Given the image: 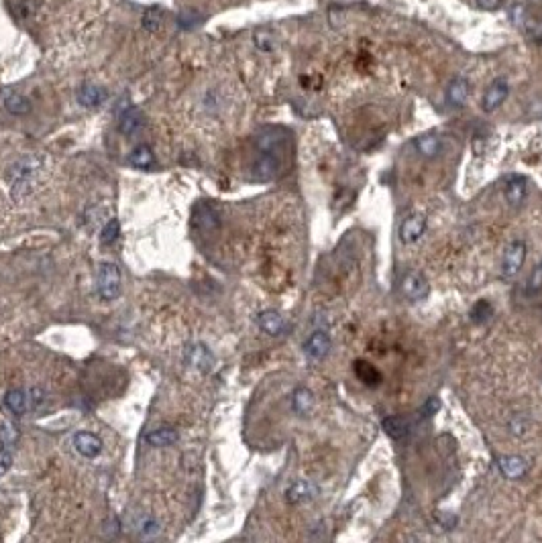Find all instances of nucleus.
Here are the masks:
<instances>
[{"label": "nucleus", "instance_id": "obj_14", "mask_svg": "<svg viewBox=\"0 0 542 543\" xmlns=\"http://www.w3.org/2000/svg\"><path fill=\"white\" fill-rule=\"evenodd\" d=\"M74 448L78 454H82L84 458H96L102 452V440L90 432H80L74 435Z\"/></svg>", "mask_w": 542, "mask_h": 543}, {"label": "nucleus", "instance_id": "obj_4", "mask_svg": "<svg viewBox=\"0 0 542 543\" xmlns=\"http://www.w3.org/2000/svg\"><path fill=\"white\" fill-rule=\"evenodd\" d=\"M424 232H426V216L422 212H414V214L403 218L402 226H400V240L403 245H414L422 238Z\"/></svg>", "mask_w": 542, "mask_h": 543}, {"label": "nucleus", "instance_id": "obj_6", "mask_svg": "<svg viewBox=\"0 0 542 543\" xmlns=\"http://www.w3.org/2000/svg\"><path fill=\"white\" fill-rule=\"evenodd\" d=\"M331 346H333L331 336H328L324 330H316V332H312V334L308 336L306 342H304V352H306L308 358H312V360H322V358L328 356Z\"/></svg>", "mask_w": 542, "mask_h": 543}, {"label": "nucleus", "instance_id": "obj_20", "mask_svg": "<svg viewBox=\"0 0 542 543\" xmlns=\"http://www.w3.org/2000/svg\"><path fill=\"white\" fill-rule=\"evenodd\" d=\"M292 409L302 417L310 415L314 409V393L306 387H298L292 393Z\"/></svg>", "mask_w": 542, "mask_h": 543}, {"label": "nucleus", "instance_id": "obj_24", "mask_svg": "<svg viewBox=\"0 0 542 543\" xmlns=\"http://www.w3.org/2000/svg\"><path fill=\"white\" fill-rule=\"evenodd\" d=\"M143 29L149 31V33H159L164 29V23H166V16H164V11L159 6H149L145 13H143Z\"/></svg>", "mask_w": 542, "mask_h": 543}, {"label": "nucleus", "instance_id": "obj_5", "mask_svg": "<svg viewBox=\"0 0 542 543\" xmlns=\"http://www.w3.org/2000/svg\"><path fill=\"white\" fill-rule=\"evenodd\" d=\"M279 167H281V155L259 151V155L253 163V176H255V179L267 181V179H273L278 176Z\"/></svg>", "mask_w": 542, "mask_h": 543}, {"label": "nucleus", "instance_id": "obj_30", "mask_svg": "<svg viewBox=\"0 0 542 543\" xmlns=\"http://www.w3.org/2000/svg\"><path fill=\"white\" fill-rule=\"evenodd\" d=\"M13 446H2L0 444V478L6 475V470L13 466Z\"/></svg>", "mask_w": 542, "mask_h": 543}, {"label": "nucleus", "instance_id": "obj_17", "mask_svg": "<svg viewBox=\"0 0 542 543\" xmlns=\"http://www.w3.org/2000/svg\"><path fill=\"white\" fill-rule=\"evenodd\" d=\"M414 147H416V151L424 159H436V157H441V153L445 149L443 138L438 135H434V133L418 136L416 141H414Z\"/></svg>", "mask_w": 542, "mask_h": 543}, {"label": "nucleus", "instance_id": "obj_28", "mask_svg": "<svg viewBox=\"0 0 542 543\" xmlns=\"http://www.w3.org/2000/svg\"><path fill=\"white\" fill-rule=\"evenodd\" d=\"M491 315H493V305H491L487 299H481V301H477V303L473 305L471 322H475V324H483Z\"/></svg>", "mask_w": 542, "mask_h": 543}, {"label": "nucleus", "instance_id": "obj_3", "mask_svg": "<svg viewBox=\"0 0 542 543\" xmlns=\"http://www.w3.org/2000/svg\"><path fill=\"white\" fill-rule=\"evenodd\" d=\"M400 287H402V293L410 301H424L431 293V285L426 281V277L422 273L418 271H408L402 277L400 281Z\"/></svg>", "mask_w": 542, "mask_h": 543}, {"label": "nucleus", "instance_id": "obj_19", "mask_svg": "<svg viewBox=\"0 0 542 543\" xmlns=\"http://www.w3.org/2000/svg\"><path fill=\"white\" fill-rule=\"evenodd\" d=\"M4 405L6 409L16 415V417H21V415H25L29 411V393L25 391H21V389H11V391H6L4 395Z\"/></svg>", "mask_w": 542, "mask_h": 543}, {"label": "nucleus", "instance_id": "obj_2", "mask_svg": "<svg viewBox=\"0 0 542 543\" xmlns=\"http://www.w3.org/2000/svg\"><path fill=\"white\" fill-rule=\"evenodd\" d=\"M526 253H528V246L524 240L510 243V246L503 253V258H501L500 277L503 281H510V279L520 275L522 267H524V260H526Z\"/></svg>", "mask_w": 542, "mask_h": 543}, {"label": "nucleus", "instance_id": "obj_31", "mask_svg": "<svg viewBox=\"0 0 542 543\" xmlns=\"http://www.w3.org/2000/svg\"><path fill=\"white\" fill-rule=\"evenodd\" d=\"M159 529H161V527H159V523L154 521V519H145V521H141L139 531L143 537H154V535L159 533Z\"/></svg>", "mask_w": 542, "mask_h": 543}, {"label": "nucleus", "instance_id": "obj_21", "mask_svg": "<svg viewBox=\"0 0 542 543\" xmlns=\"http://www.w3.org/2000/svg\"><path fill=\"white\" fill-rule=\"evenodd\" d=\"M383 430H386V434L391 440L400 442V440H403L406 435L410 434V421L402 417V415H391V417L383 420Z\"/></svg>", "mask_w": 542, "mask_h": 543}, {"label": "nucleus", "instance_id": "obj_8", "mask_svg": "<svg viewBox=\"0 0 542 543\" xmlns=\"http://www.w3.org/2000/svg\"><path fill=\"white\" fill-rule=\"evenodd\" d=\"M318 492L320 489L316 482H312V480H296L286 490V501L290 502V504H302V502L316 499Z\"/></svg>", "mask_w": 542, "mask_h": 543}, {"label": "nucleus", "instance_id": "obj_9", "mask_svg": "<svg viewBox=\"0 0 542 543\" xmlns=\"http://www.w3.org/2000/svg\"><path fill=\"white\" fill-rule=\"evenodd\" d=\"M508 96H510V83L506 82L503 78H500L486 90V94L481 98V106L486 112H493L508 100Z\"/></svg>", "mask_w": 542, "mask_h": 543}, {"label": "nucleus", "instance_id": "obj_15", "mask_svg": "<svg viewBox=\"0 0 542 543\" xmlns=\"http://www.w3.org/2000/svg\"><path fill=\"white\" fill-rule=\"evenodd\" d=\"M498 466H500V472L506 478H512V480H518V478H522V476L528 472L530 464L526 458H522V456H501L500 460H498Z\"/></svg>", "mask_w": 542, "mask_h": 543}, {"label": "nucleus", "instance_id": "obj_33", "mask_svg": "<svg viewBox=\"0 0 542 543\" xmlns=\"http://www.w3.org/2000/svg\"><path fill=\"white\" fill-rule=\"evenodd\" d=\"M196 14L194 13H186V14H181L180 19H178V23H180V27L181 29H194L200 25V16L198 19H194Z\"/></svg>", "mask_w": 542, "mask_h": 543}, {"label": "nucleus", "instance_id": "obj_12", "mask_svg": "<svg viewBox=\"0 0 542 543\" xmlns=\"http://www.w3.org/2000/svg\"><path fill=\"white\" fill-rule=\"evenodd\" d=\"M186 362L190 367L198 368L200 372H209L212 365H214V356L204 344H192L186 350Z\"/></svg>", "mask_w": 542, "mask_h": 543}, {"label": "nucleus", "instance_id": "obj_36", "mask_svg": "<svg viewBox=\"0 0 542 543\" xmlns=\"http://www.w3.org/2000/svg\"><path fill=\"white\" fill-rule=\"evenodd\" d=\"M436 409H438V401H436V399H431V403H426L420 413H422V417H428V415H432V411H436Z\"/></svg>", "mask_w": 542, "mask_h": 543}, {"label": "nucleus", "instance_id": "obj_25", "mask_svg": "<svg viewBox=\"0 0 542 543\" xmlns=\"http://www.w3.org/2000/svg\"><path fill=\"white\" fill-rule=\"evenodd\" d=\"M355 375L369 387H377L381 382V372L377 370L373 365L365 362V360H357L355 362Z\"/></svg>", "mask_w": 542, "mask_h": 543}, {"label": "nucleus", "instance_id": "obj_34", "mask_svg": "<svg viewBox=\"0 0 542 543\" xmlns=\"http://www.w3.org/2000/svg\"><path fill=\"white\" fill-rule=\"evenodd\" d=\"M255 45H257L261 51H271V49H273L271 37H269L267 33H257V35H255Z\"/></svg>", "mask_w": 542, "mask_h": 543}, {"label": "nucleus", "instance_id": "obj_27", "mask_svg": "<svg viewBox=\"0 0 542 543\" xmlns=\"http://www.w3.org/2000/svg\"><path fill=\"white\" fill-rule=\"evenodd\" d=\"M542 291V263L534 265L532 271H530L528 279H526V285H524V293L526 295H536Z\"/></svg>", "mask_w": 542, "mask_h": 543}, {"label": "nucleus", "instance_id": "obj_7", "mask_svg": "<svg viewBox=\"0 0 542 543\" xmlns=\"http://www.w3.org/2000/svg\"><path fill=\"white\" fill-rule=\"evenodd\" d=\"M257 324L259 328L264 330L267 336H283L288 330H290V324H288V320L281 315L276 310H265L257 315Z\"/></svg>", "mask_w": 542, "mask_h": 543}, {"label": "nucleus", "instance_id": "obj_29", "mask_svg": "<svg viewBox=\"0 0 542 543\" xmlns=\"http://www.w3.org/2000/svg\"><path fill=\"white\" fill-rule=\"evenodd\" d=\"M119 234H121V224H119V220H109L106 222V226L102 228V232H100V243L102 245H112L116 238H119Z\"/></svg>", "mask_w": 542, "mask_h": 543}, {"label": "nucleus", "instance_id": "obj_11", "mask_svg": "<svg viewBox=\"0 0 542 543\" xmlns=\"http://www.w3.org/2000/svg\"><path fill=\"white\" fill-rule=\"evenodd\" d=\"M503 198L510 208H520L528 198V181L526 177L514 176L508 179L506 188H503Z\"/></svg>", "mask_w": 542, "mask_h": 543}, {"label": "nucleus", "instance_id": "obj_13", "mask_svg": "<svg viewBox=\"0 0 542 543\" xmlns=\"http://www.w3.org/2000/svg\"><path fill=\"white\" fill-rule=\"evenodd\" d=\"M194 224L196 228H200V230L212 232L221 226V216H219L214 205L198 204L194 210Z\"/></svg>", "mask_w": 542, "mask_h": 543}, {"label": "nucleus", "instance_id": "obj_1", "mask_svg": "<svg viewBox=\"0 0 542 543\" xmlns=\"http://www.w3.org/2000/svg\"><path fill=\"white\" fill-rule=\"evenodd\" d=\"M98 295L104 301H114L121 295V271L114 263H100L96 275Z\"/></svg>", "mask_w": 542, "mask_h": 543}, {"label": "nucleus", "instance_id": "obj_10", "mask_svg": "<svg viewBox=\"0 0 542 543\" xmlns=\"http://www.w3.org/2000/svg\"><path fill=\"white\" fill-rule=\"evenodd\" d=\"M145 124V116L137 106H129L126 104L125 108L119 110V131L125 136H133L139 133Z\"/></svg>", "mask_w": 542, "mask_h": 543}, {"label": "nucleus", "instance_id": "obj_22", "mask_svg": "<svg viewBox=\"0 0 542 543\" xmlns=\"http://www.w3.org/2000/svg\"><path fill=\"white\" fill-rule=\"evenodd\" d=\"M129 163L133 165L135 169H151L155 165V155L151 147H147V145L135 147L133 153L129 155Z\"/></svg>", "mask_w": 542, "mask_h": 543}, {"label": "nucleus", "instance_id": "obj_35", "mask_svg": "<svg viewBox=\"0 0 542 543\" xmlns=\"http://www.w3.org/2000/svg\"><path fill=\"white\" fill-rule=\"evenodd\" d=\"M481 11H498L503 0H475Z\"/></svg>", "mask_w": 542, "mask_h": 543}, {"label": "nucleus", "instance_id": "obj_16", "mask_svg": "<svg viewBox=\"0 0 542 543\" xmlns=\"http://www.w3.org/2000/svg\"><path fill=\"white\" fill-rule=\"evenodd\" d=\"M106 90L102 86H96V83H84L78 92V102L82 104L84 108H98L106 102Z\"/></svg>", "mask_w": 542, "mask_h": 543}, {"label": "nucleus", "instance_id": "obj_23", "mask_svg": "<svg viewBox=\"0 0 542 543\" xmlns=\"http://www.w3.org/2000/svg\"><path fill=\"white\" fill-rule=\"evenodd\" d=\"M178 437L180 434L174 427H159V430H154L151 434H147V442L155 448H167V446L176 444Z\"/></svg>", "mask_w": 542, "mask_h": 543}, {"label": "nucleus", "instance_id": "obj_26", "mask_svg": "<svg viewBox=\"0 0 542 543\" xmlns=\"http://www.w3.org/2000/svg\"><path fill=\"white\" fill-rule=\"evenodd\" d=\"M4 108L9 110L11 114H14V116H23V114H27L29 110H31V102H29L25 96L11 94L6 96V100H4Z\"/></svg>", "mask_w": 542, "mask_h": 543}, {"label": "nucleus", "instance_id": "obj_32", "mask_svg": "<svg viewBox=\"0 0 542 543\" xmlns=\"http://www.w3.org/2000/svg\"><path fill=\"white\" fill-rule=\"evenodd\" d=\"M16 13L21 14V19H27V16L35 13V2L33 0H21L16 4Z\"/></svg>", "mask_w": 542, "mask_h": 543}, {"label": "nucleus", "instance_id": "obj_18", "mask_svg": "<svg viewBox=\"0 0 542 543\" xmlns=\"http://www.w3.org/2000/svg\"><path fill=\"white\" fill-rule=\"evenodd\" d=\"M469 94H471V86L465 78H453L448 86H446V100L451 106H465V102L469 100Z\"/></svg>", "mask_w": 542, "mask_h": 543}]
</instances>
